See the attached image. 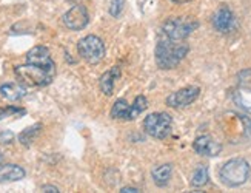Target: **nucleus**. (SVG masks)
<instances>
[{
    "mask_svg": "<svg viewBox=\"0 0 251 193\" xmlns=\"http://www.w3.org/2000/svg\"><path fill=\"white\" fill-rule=\"evenodd\" d=\"M188 50L190 47L187 44H176V40H171L162 33L156 45V63L162 70H171L179 65V62L187 56Z\"/></svg>",
    "mask_w": 251,
    "mask_h": 193,
    "instance_id": "obj_1",
    "label": "nucleus"
},
{
    "mask_svg": "<svg viewBox=\"0 0 251 193\" xmlns=\"http://www.w3.org/2000/svg\"><path fill=\"white\" fill-rule=\"evenodd\" d=\"M250 173H251V167L247 161L242 158H234L224 164L219 175L225 186L239 187L248 181Z\"/></svg>",
    "mask_w": 251,
    "mask_h": 193,
    "instance_id": "obj_2",
    "label": "nucleus"
},
{
    "mask_svg": "<svg viewBox=\"0 0 251 193\" xmlns=\"http://www.w3.org/2000/svg\"><path fill=\"white\" fill-rule=\"evenodd\" d=\"M16 74L22 83L29 85V87H45V85L51 83L54 76H56V73L28 62L25 65L16 67Z\"/></svg>",
    "mask_w": 251,
    "mask_h": 193,
    "instance_id": "obj_3",
    "label": "nucleus"
},
{
    "mask_svg": "<svg viewBox=\"0 0 251 193\" xmlns=\"http://www.w3.org/2000/svg\"><path fill=\"white\" fill-rule=\"evenodd\" d=\"M199 27L198 20L191 17H171L162 27V33L171 40L182 42Z\"/></svg>",
    "mask_w": 251,
    "mask_h": 193,
    "instance_id": "obj_4",
    "label": "nucleus"
},
{
    "mask_svg": "<svg viewBox=\"0 0 251 193\" xmlns=\"http://www.w3.org/2000/svg\"><path fill=\"white\" fill-rule=\"evenodd\" d=\"M77 51L80 57L88 63H99L105 57V44L100 37L90 34L79 40Z\"/></svg>",
    "mask_w": 251,
    "mask_h": 193,
    "instance_id": "obj_5",
    "label": "nucleus"
},
{
    "mask_svg": "<svg viewBox=\"0 0 251 193\" xmlns=\"http://www.w3.org/2000/svg\"><path fill=\"white\" fill-rule=\"evenodd\" d=\"M147 107H148V101L145 96H137L133 105H129L125 99H119L114 102L111 109V117H114V119L133 121L142 111L147 110Z\"/></svg>",
    "mask_w": 251,
    "mask_h": 193,
    "instance_id": "obj_6",
    "label": "nucleus"
},
{
    "mask_svg": "<svg viewBox=\"0 0 251 193\" xmlns=\"http://www.w3.org/2000/svg\"><path fill=\"white\" fill-rule=\"evenodd\" d=\"M173 119L168 113H151L144 121V130L156 139H165L171 132Z\"/></svg>",
    "mask_w": 251,
    "mask_h": 193,
    "instance_id": "obj_7",
    "label": "nucleus"
},
{
    "mask_svg": "<svg viewBox=\"0 0 251 193\" xmlns=\"http://www.w3.org/2000/svg\"><path fill=\"white\" fill-rule=\"evenodd\" d=\"M88 11L83 5H75L71 9H68L63 16V24L67 28L73 29V31H80L83 29L86 25H88Z\"/></svg>",
    "mask_w": 251,
    "mask_h": 193,
    "instance_id": "obj_8",
    "label": "nucleus"
},
{
    "mask_svg": "<svg viewBox=\"0 0 251 193\" xmlns=\"http://www.w3.org/2000/svg\"><path fill=\"white\" fill-rule=\"evenodd\" d=\"M201 93L199 87H185L179 91H174L167 98V105L173 109H182V107H188L193 104Z\"/></svg>",
    "mask_w": 251,
    "mask_h": 193,
    "instance_id": "obj_9",
    "label": "nucleus"
},
{
    "mask_svg": "<svg viewBox=\"0 0 251 193\" xmlns=\"http://www.w3.org/2000/svg\"><path fill=\"white\" fill-rule=\"evenodd\" d=\"M26 62L28 63H34V65H39L42 68H45L48 71L56 73V63L51 59L50 50L45 47H34L32 50L28 51L26 55Z\"/></svg>",
    "mask_w": 251,
    "mask_h": 193,
    "instance_id": "obj_10",
    "label": "nucleus"
},
{
    "mask_svg": "<svg viewBox=\"0 0 251 193\" xmlns=\"http://www.w3.org/2000/svg\"><path fill=\"white\" fill-rule=\"evenodd\" d=\"M234 25H236V19H234V14L230 8L226 6H222L216 11V14L213 16V27L219 31V33H231L234 29Z\"/></svg>",
    "mask_w": 251,
    "mask_h": 193,
    "instance_id": "obj_11",
    "label": "nucleus"
},
{
    "mask_svg": "<svg viewBox=\"0 0 251 193\" xmlns=\"http://www.w3.org/2000/svg\"><path fill=\"white\" fill-rule=\"evenodd\" d=\"M193 147L202 156H217L222 150V145L216 142L211 136H199L194 141Z\"/></svg>",
    "mask_w": 251,
    "mask_h": 193,
    "instance_id": "obj_12",
    "label": "nucleus"
},
{
    "mask_svg": "<svg viewBox=\"0 0 251 193\" xmlns=\"http://www.w3.org/2000/svg\"><path fill=\"white\" fill-rule=\"evenodd\" d=\"M0 96L6 101H20L22 98L26 96V88L22 83H16V82L3 83L0 87Z\"/></svg>",
    "mask_w": 251,
    "mask_h": 193,
    "instance_id": "obj_13",
    "label": "nucleus"
},
{
    "mask_svg": "<svg viewBox=\"0 0 251 193\" xmlns=\"http://www.w3.org/2000/svg\"><path fill=\"white\" fill-rule=\"evenodd\" d=\"M25 170L16 164H0V182H13L25 178Z\"/></svg>",
    "mask_w": 251,
    "mask_h": 193,
    "instance_id": "obj_14",
    "label": "nucleus"
},
{
    "mask_svg": "<svg viewBox=\"0 0 251 193\" xmlns=\"http://www.w3.org/2000/svg\"><path fill=\"white\" fill-rule=\"evenodd\" d=\"M121 76V68L119 67H113L110 71H106L102 74V78L99 81L100 85V90L106 94V96H111L113 94V88H114V81Z\"/></svg>",
    "mask_w": 251,
    "mask_h": 193,
    "instance_id": "obj_15",
    "label": "nucleus"
},
{
    "mask_svg": "<svg viewBox=\"0 0 251 193\" xmlns=\"http://www.w3.org/2000/svg\"><path fill=\"white\" fill-rule=\"evenodd\" d=\"M171 173H173V165L171 164H163V165H159V167H156L154 170H152L151 176H152V181H154L156 186L165 187L170 182V179H171Z\"/></svg>",
    "mask_w": 251,
    "mask_h": 193,
    "instance_id": "obj_16",
    "label": "nucleus"
},
{
    "mask_svg": "<svg viewBox=\"0 0 251 193\" xmlns=\"http://www.w3.org/2000/svg\"><path fill=\"white\" fill-rule=\"evenodd\" d=\"M233 101L237 107H241L247 113H251V91L237 88L233 93Z\"/></svg>",
    "mask_w": 251,
    "mask_h": 193,
    "instance_id": "obj_17",
    "label": "nucleus"
},
{
    "mask_svg": "<svg viewBox=\"0 0 251 193\" xmlns=\"http://www.w3.org/2000/svg\"><path fill=\"white\" fill-rule=\"evenodd\" d=\"M40 128H42L40 124H34V125H31V127L25 128V130L19 135V141H20L22 144H24V145L28 147L32 141H34V138L40 133Z\"/></svg>",
    "mask_w": 251,
    "mask_h": 193,
    "instance_id": "obj_18",
    "label": "nucleus"
},
{
    "mask_svg": "<svg viewBox=\"0 0 251 193\" xmlns=\"http://www.w3.org/2000/svg\"><path fill=\"white\" fill-rule=\"evenodd\" d=\"M206 182H208V168H206L205 165H199L193 173L191 184L194 187H202L206 184Z\"/></svg>",
    "mask_w": 251,
    "mask_h": 193,
    "instance_id": "obj_19",
    "label": "nucleus"
},
{
    "mask_svg": "<svg viewBox=\"0 0 251 193\" xmlns=\"http://www.w3.org/2000/svg\"><path fill=\"white\" fill-rule=\"evenodd\" d=\"M237 87L242 88V90L251 91V68L242 70L237 74Z\"/></svg>",
    "mask_w": 251,
    "mask_h": 193,
    "instance_id": "obj_20",
    "label": "nucleus"
},
{
    "mask_svg": "<svg viewBox=\"0 0 251 193\" xmlns=\"http://www.w3.org/2000/svg\"><path fill=\"white\" fill-rule=\"evenodd\" d=\"M26 111L24 109H17V107H6V109H0V121L3 117H9V116H22Z\"/></svg>",
    "mask_w": 251,
    "mask_h": 193,
    "instance_id": "obj_21",
    "label": "nucleus"
},
{
    "mask_svg": "<svg viewBox=\"0 0 251 193\" xmlns=\"http://www.w3.org/2000/svg\"><path fill=\"white\" fill-rule=\"evenodd\" d=\"M125 6V0H111L110 2V14L113 17H119L124 11Z\"/></svg>",
    "mask_w": 251,
    "mask_h": 193,
    "instance_id": "obj_22",
    "label": "nucleus"
},
{
    "mask_svg": "<svg viewBox=\"0 0 251 193\" xmlns=\"http://www.w3.org/2000/svg\"><path fill=\"white\" fill-rule=\"evenodd\" d=\"M14 141V133L9 130L0 132V144H11Z\"/></svg>",
    "mask_w": 251,
    "mask_h": 193,
    "instance_id": "obj_23",
    "label": "nucleus"
},
{
    "mask_svg": "<svg viewBox=\"0 0 251 193\" xmlns=\"http://www.w3.org/2000/svg\"><path fill=\"white\" fill-rule=\"evenodd\" d=\"M42 192H54V193H57L59 189H57V187H54V186H43V187H42Z\"/></svg>",
    "mask_w": 251,
    "mask_h": 193,
    "instance_id": "obj_24",
    "label": "nucleus"
},
{
    "mask_svg": "<svg viewBox=\"0 0 251 193\" xmlns=\"http://www.w3.org/2000/svg\"><path fill=\"white\" fill-rule=\"evenodd\" d=\"M122 193H131V192H133V193H137V192H140L137 187H124L122 190H121Z\"/></svg>",
    "mask_w": 251,
    "mask_h": 193,
    "instance_id": "obj_25",
    "label": "nucleus"
},
{
    "mask_svg": "<svg viewBox=\"0 0 251 193\" xmlns=\"http://www.w3.org/2000/svg\"><path fill=\"white\" fill-rule=\"evenodd\" d=\"M171 2H174V3H188V2H191V0H171Z\"/></svg>",
    "mask_w": 251,
    "mask_h": 193,
    "instance_id": "obj_26",
    "label": "nucleus"
},
{
    "mask_svg": "<svg viewBox=\"0 0 251 193\" xmlns=\"http://www.w3.org/2000/svg\"><path fill=\"white\" fill-rule=\"evenodd\" d=\"M2 161H3V155H2V152H0V164H2Z\"/></svg>",
    "mask_w": 251,
    "mask_h": 193,
    "instance_id": "obj_27",
    "label": "nucleus"
}]
</instances>
